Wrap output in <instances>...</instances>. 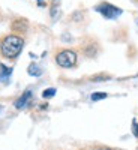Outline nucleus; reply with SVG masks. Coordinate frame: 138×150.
I'll return each mask as SVG.
<instances>
[{
	"label": "nucleus",
	"instance_id": "f257e3e1",
	"mask_svg": "<svg viewBox=\"0 0 138 150\" xmlns=\"http://www.w3.org/2000/svg\"><path fill=\"white\" fill-rule=\"evenodd\" d=\"M24 47V39L18 35H8L0 42V53L6 59H15L20 56Z\"/></svg>",
	"mask_w": 138,
	"mask_h": 150
},
{
	"label": "nucleus",
	"instance_id": "f03ea898",
	"mask_svg": "<svg viewBox=\"0 0 138 150\" xmlns=\"http://www.w3.org/2000/svg\"><path fill=\"white\" fill-rule=\"evenodd\" d=\"M78 56L72 50H62L56 54V63L60 68H74L77 65Z\"/></svg>",
	"mask_w": 138,
	"mask_h": 150
},
{
	"label": "nucleus",
	"instance_id": "7ed1b4c3",
	"mask_svg": "<svg viewBox=\"0 0 138 150\" xmlns=\"http://www.w3.org/2000/svg\"><path fill=\"white\" fill-rule=\"evenodd\" d=\"M96 11L99 12V14H102L105 18H108V20H114L119 15H122V9L120 8L111 5V3H105V2L101 3V5H98Z\"/></svg>",
	"mask_w": 138,
	"mask_h": 150
},
{
	"label": "nucleus",
	"instance_id": "20e7f679",
	"mask_svg": "<svg viewBox=\"0 0 138 150\" xmlns=\"http://www.w3.org/2000/svg\"><path fill=\"white\" fill-rule=\"evenodd\" d=\"M30 99H32V92H30V90H26V92H24V93L17 99V101H15V108H18V110H20V108H24V107L29 104Z\"/></svg>",
	"mask_w": 138,
	"mask_h": 150
},
{
	"label": "nucleus",
	"instance_id": "39448f33",
	"mask_svg": "<svg viewBox=\"0 0 138 150\" xmlns=\"http://www.w3.org/2000/svg\"><path fill=\"white\" fill-rule=\"evenodd\" d=\"M27 72H29V75H32V77H39V75L42 74V69L38 66L36 63H32V65L29 66Z\"/></svg>",
	"mask_w": 138,
	"mask_h": 150
},
{
	"label": "nucleus",
	"instance_id": "423d86ee",
	"mask_svg": "<svg viewBox=\"0 0 138 150\" xmlns=\"http://www.w3.org/2000/svg\"><path fill=\"white\" fill-rule=\"evenodd\" d=\"M60 11V0H53V5H51V17L56 18L57 14Z\"/></svg>",
	"mask_w": 138,
	"mask_h": 150
},
{
	"label": "nucleus",
	"instance_id": "0eeeda50",
	"mask_svg": "<svg viewBox=\"0 0 138 150\" xmlns=\"http://www.w3.org/2000/svg\"><path fill=\"white\" fill-rule=\"evenodd\" d=\"M0 68H2V71H0V80L8 78L9 75L12 74V68H6L5 65H0Z\"/></svg>",
	"mask_w": 138,
	"mask_h": 150
},
{
	"label": "nucleus",
	"instance_id": "6e6552de",
	"mask_svg": "<svg viewBox=\"0 0 138 150\" xmlns=\"http://www.w3.org/2000/svg\"><path fill=\"white\" fill-rule=\"evenodd\" d=\"M107 98V93L104 92H96L92 95V101H99V99H105Z\"/></svg>",
	"mask_w": 138,
	"mask_h": 150
},
{
	"label": "nucleus",
	"instance_id": "1a4fd4ad",
	"mask_svg": "<svg viewBox=\"0 0 138 150\" xmlns=\"http://www.w3.org/2000/svg\"><path fill=\"white\" fill-rule=\"evenodd\" d=\"M54 95H56V89H45L44 93H42L44 98H53Z\"/></svg>",
	"mask_w": 138,
	"mask_h": 150
},
{
	"label": "nucleus",
	"instance_id": "9d476101",
	"mask_svg": "<svg viewBox=\"0 0 138 150\" xmlns=\"http://www.w3.org/2000/svg\"><path fill=\"white\" fill-rule=\"evenodd\" d=\"M132 132H134L135 137H138V123H137V120L132 122Z\"/></svg>",
	"mask_w": 138,
	"mask_h": 150
},
{
	"label": "nucleus",
	"instance_id": "9b49d317",
	"mask_svg": "<svg viewBox=\"0 0 138 150\" xmlns=\"http://www.w3.org/2000/svg\"><path fill=\"white\" fill-rule=\"evenodd\" d=\"M38 2H39V5H41V6H44V2H42V0H38Z\"/></svg>",
	"mask_w": 138,
	"mask_h": 150
},
{
	"label": "nucleus",
	"instance_id": "f8f14e48",
	"mask_svg": "<svg viewBox=\"0 0 138 150\" xmlns=\"http://www.w3.org/2000/svg\"><path fill=\"white\" fill-rule=\"evenodd\" d=\"M102 150H108V149H102Z\"/></svg>",
	"mask_w": 138,
	"mask_h": 150
}]
</instances>
